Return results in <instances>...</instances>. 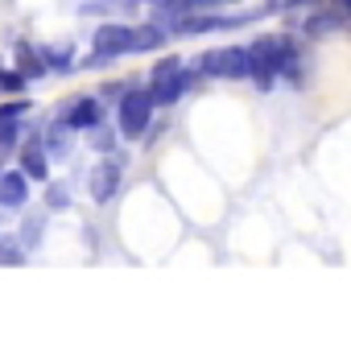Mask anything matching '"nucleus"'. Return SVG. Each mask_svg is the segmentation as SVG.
Masks as SVG:
<instances>
[{
	"mask_svg": "<svg viewBox=\"0 0 351 355\" xmlns=\"http://www.w3.org/2000/svg\"><path fill=\"white\" fill-rule=\"evenodd\" d=\"M29 198V174L17 166V170H4L0 174V207H25Z\"/></svg>",
	"mask_w": 351,
	"mask_h": 355,
	"instance_id": "8",
	"label": "nucleus"
},
{
	"mask_svg": "<svg viewBox=\"0 0 351 355\" xmlns=\"http://www.w3.org/2000/svg\"><path fill=\"white\" fill-rule=\"evenodd\" d=\"M120 178H124V162L103 157V162L91 170V198H95V202H108V198L120 190Z\"/></svg>",
	"mask_w": 351,
	"mask_h": 355,
	"instance_id": "6",
	"label": "nucleus"
},
{
	"mask_svg": "<svg viewBox=\"0 0 351 355\" xmlns=\"http://www.w3.org/2000/svg\"><path fill=\"white\" fill-rule=\"evenodd\" d=\"M91 46H95V58L99 62H108V58H120V54H132V29L128 25H99L95 29V37H91Z\"/></svg>",
	"mask_w": 351,
	"mask_h": 355,
	"instance_id": "4",
	"label": "nucleus"
},
{
	"mask_svg": "<svg viewBox=\"0 0 351 355\" xmlns=\"http://www.w3.org/2000/svg\"><path fill=\"white\" fill-rule=\"evenodd\" d=\"M248 58H252V75H248V79H252L257 87L268 91L277 79H289L293 87H302L306 67H302L293 42H285V37H261V42L248 46Z\"/></svg>",
	"mask_w": 351,
	"mask_h": 355,
	"instance_id": "1",
	"label": "nucleus"
},
{
	"mask_svg": "<svg viewBox=\"0 0 351 355\" xmlns=\"http://www.w3.org/2000/svg\"><path fill=\"white\" fill-rule=\"evenodd\" d=\"M302 4H314V0H285V8H302Z\"/></svg>",
	"mask_w": 351,
	"mask_h": 355,
	"instance_id": "20",
	"label": "nucleus"
},
{
	"mask_svg": "<svg viewBox=\"0 0 351 355\" xmlns=\"http://www.w3.org/2000/svg\"><path fill=\"white\" fill-rule=\"evenodd\" d=\"M95 149H103V153H108V149H112V137H108V132H99V137H95Z\"/></svg>",
	"mask_w": 351,
	"mask_h": 355,
	"instance_id": "19",
	"label": "nucleus"
},
{
	"mask_svg": "<svg viewBox=\"0 0 351 355\" xmlns=\"http://www.w3.org/2000/svg\"><path fill=\"white\" fill-rule=\"evenodd\" d=\"M0 261H4V265H21V261H25V257H21V252H17V248H0Z\"/></svg>",
	"mask_w": 351,
	"mask_h": 355,
	"instance_id": "18",
	"label": "nucleus"
},
{
	"mask_svg": "<svg viewBox=\"0 0 351 355\" xmlns=\"http://www.w3.org/2000/svg\"><path fill=\"white\" fill-rule=\"evenodd\" d=\"M99 120H103V107H99V99L95 95H79V99H71L67 103V112H62V128H75V132H87V128H99Z\"/></svg>",
	"mask_w": 351,
	"mask_h": 355,
	"instance_id": "5",
	"label": "nucleus"
},
{
	"mask_svg": "<svg viewBox=\"0 0 351 355\" xmlns=\"http://www.w3.org/2000/svg\"><path fill=\"white\" fill-rule=\"evenodd\" d=\"M157 46H166V25L149 21V25L132 29V54H141V50H157Z\"/></svg>",
	"mask_w": 351,
	"mask_h": 355,
	"instance_id": "11",
	"label": "nucleus"
},
{
	"mask_svg": "<svg viewBox=\"0 0 351 355\" xmlns=\"http://www.w3.org/2000/svg\"><path fill=\"white\" fill-rule=\"evenodd\" d=\"M153 91L149 87H128L120 95V132L124 137H145V128H149V120H153Z\"/></svg>",
	"mask_w": 351,
	"mask_h": 355,
	"instance_id": "3",
	"label": "nucleus"
},
{
	"mask_svg": "<svg viewBox=\"0 0 351 355\" xmlns=\"http://www.w3.org/2000/svg\"><path fill=\"white\" fill-rule=\"evenodd\" d=\"M17 71H25L29 79H42V75H46V58H42L33 46L21 42V46H17Z\"/></svg>",
	"mask_w": 351,
	"mask_h": 355,
	"instance_id": "13",
	"label": "nucleus"
},
{
	"mask_svg": "<svg viewBox=\"0 0 351 355\" xmlns=\"http://www.w3.org/2000/svg\"><path fill=\"white\" fill-rule=\"evenodd\" d=\"M194 75H198V71H186V67H182V71L166 75V79H153V87H149V91H153V103H157V107H170V103H178V99L190 91Z\"/></svg>",
	"mask_w": 351,
	"mask_h": 355,
	"instance_id": "7",
	"label": "nucleus"
},
{
	"mask_svg": "<svg viewBox=\"0 0 351 355\" xmlns=\"http://www.w3.org/2000/svg\"><path fill=\"white\" fill-rule=\"evenodd\" d=\"M174 71H182V58H162V62L153 67L149 79H166V75H174Z\"/></svg>",
	"mask_w": 351,
	"mask_h": 355,
	"instance_id": "15",
	"label": "nucleus"
},
{
	"mask_svg": "<svg viewBox=\"0 0 351 355\" xmlns=\"http://www.w3.org/2000/svg\"><path fill=\"white\" fill-rule=\"evenodd\" d=\"M343 8L335 4V8H327V12H314V17H306V25H302V33L306 37H323V33H335L339 25H343Z\"/></svg>",
	"mask_w": 351,
	"mask_h": 355,
	"instance_id": "10",
	"label": "nucleus"
},
{
	"mask_svg": "<svg viewBox=\"0 0 351 355\" xmlns=\"http://www.w3.org/2000/svg\"><path fill=\"white\" fill-rule=\"evenodd\" d=\"M21 170L42 182V178L50 174V166H46V149H42V145H25V149H21Z\"/></svg>",
	"mask_w": 351,
	"mask_h": 355,
	"instance_id": "12",
	"label": "nucleus"
},
{
	"mask_svg": "<svg viewBox=\"0 0 351 355\" xmlns=\"http://www.w3.org/2000/svg\"><path fill=\"white\" fill-rule=\"evenodd\" d=\"M194 71L203 79H248L252 75V58L248 46H228V50H211L194 62Z\"/></svg>",
	"mask_w": 351,
	"mask_h": 355,
	"instance_id": "2",
	"label": "nucleus"
},
{
	"mask_svg": "<svg viewBox=\"0 0 351 355\" xmlns=\"http://www.w3.org/2000/svg\"><path fill=\"white\" fill-rule=\"evenodd\" d=\"M46 198H50V207H67V190H62V186H58V190L50 186V194H46Z\"/></svg>",
	"mask_w": 351,
	"mask_h": 355,
	"instance_id": "17",
	"label": "nucleus"
},
{
	"mask_svg": "<svg viewBox=\"0 0 351 355\" xmlns=\"http://www.w3.org/2000/svg\"><path fill=\"white\" fill-rule=\"evenodd\" d=\"M335 4H339V8H343V12H351V0H335Z\"/></svg>",
	"mask_w": 351,
	"mask_h": 355,
	"instance_id": "21",
	"label": "nucleus"
},
{
	"mask_svg": "<svg viewBox=\"0 0 351 355\" xmlns=\"http://www.w3.org/2000/svg\"><path fill=\"white\" fill-rule=\"evenodd\" d=\"M29 75L25 71H0V91H25Z\"/></svg>",
	"mask_w": 351,
	"mask_h": 355,
	"instance_id": "14",
	"label": "nucleus"
},
{
	"mask_svg": "<svg viewBox=\"0 0 351 355\" xmlns=\"http://www.w3.org/2000/svg\"><path fill=\"white\" fill-rule=\"evenodd\" d=\"M42 58H46V67H67L71 62V50L62 46V50H42Z\"/></svg>",
	"mask_w": 351,
	"mask_h": 355,
	"instance_id": "16",
	"label": "nucleus"
},
{
	"mask_svg": "<svg viewBox=\"0 0 351 355\" xmlns=\"http://www.w3.org/2000/svg\"><path fill=\"white\" fill-rule=\"evenodd\" d=\"M25 112H29L25 99L0 107V149H12V145H17V137H21V116H25Z\"/></svg>",
	"mask_w": 351,
	"mask_h": 355,
	"instance_id": "9",
	"label": "nucleus"
}]
</instances>
